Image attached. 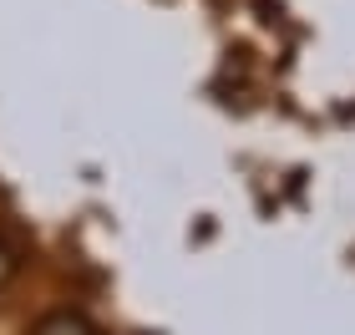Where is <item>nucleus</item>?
Wrapping results in <instances>:
<instances>
[{
	"instance_id": "f257e3e1",
	"label": "nucleus",
	"mask_w": 355,
	"mask_h": 335,
	"mask_svg": "<svg viewBox=\"0 0 355 335\" xmlns=\"http://www.w3.org/2000/svg\"><path fill=\"white\" fill-rule=\"evenodd\" d=\"M31 335H102L82 310H51V315H41L36 325H31Z\"/></svg>"
},
{
	"instance_id": "f03ea898",
	"label": "nucleus",
	"mask_w": 355,
	"mask_h": 335,
	"mask_svg": "<svg viewBox=\"0 0 355 335\" xmlns=\"http://www.w3.org/2000/svg\"><path fill=\"white\" fill-rule=\"evenodd\" d=\"M15 269H21V249H15L10 239L0 234V290H6V284L15 280Z\"/></svg>"
}]
</instances>
